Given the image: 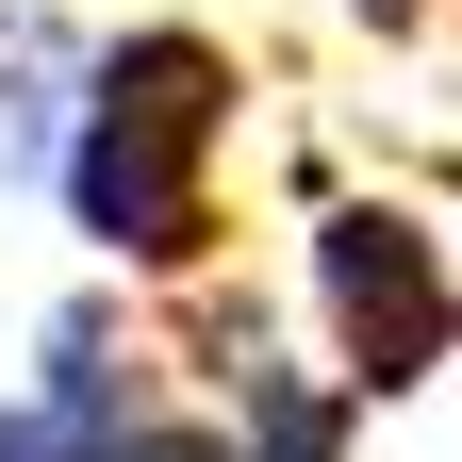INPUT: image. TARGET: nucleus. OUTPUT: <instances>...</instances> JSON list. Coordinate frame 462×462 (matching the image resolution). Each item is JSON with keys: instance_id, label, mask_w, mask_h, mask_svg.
Masks as SVG:
<instances>
[{"instance_id": "f257e3e1", "label": "nucleus", "mask_w": 462, "mask_h": 462, "mask_svg": "<svg viewBox=\"0 0 462 462\" xmlns=\"http://www.w3.org/2000/svg\"><path fill=\"white\" fill-rule=\"evenodd\" d=\"M231 133H248V50L199 33V17H116L99 67H83V116H67L50 215H67L116 281L182 298V281H215V231H231V199H215Z\"/></svg>"}, {"instance_id": "f03ea898", "label": "nucleus", "mask_w": 462, "mask_h": 462, "mask_svg": "<svg viewBox=\"0 0 462 462\" xmlns=\"http://www.w3.org/2000/svg\"><path fill=\"white\" fill-rule=\"evenodd\" d=\"M298 281H314V330H330V364L380 396H430L462 364V264H446V231L413 199H314L298 231Z\"/></svg>"}, {"instance_id": "7ed1b4c3", "label": "nucleus", "mask_w": 462, "mask_h": 462, "mask_svg": "<svg viewBox=\"0 0 462 462\" xmlns=\"http://www.w3.org/2000/svg\"><path fill=\"white\" fill-rule=\"evenodd\" d=\"M182 413H199V364L149 346L133 281H116V298L83 281V298L33 314V364H17V396H0V462H149Z\"/></svg>"}, {"instance_id": "20e7f679", "label": "nucleus", "mask_w": 462, "mask_h": 462, "mask_svg": "<svg viewBox=\"0 0 462 462\" xmlns=\"http://www.w3.org/2000/svg\"><path fill=\"white\" fill-rule=\"evenodd\" d=\"M199 396H215L231 462H346V446H364V413H380L346 364H298L281 314H215V330H199Z\"/></svg>"}, {"instance_id": "39448f33", "label": "nucleus", "mask_w": 462, "mask_h": 462, "mask_svg": "<svg viewBox=\"0 0 462 462\" xmlns=\"http://www.w3.org/2000/svg\"><path fill=\"white\" fill-rule=\"evenodd\" d=\"M83 67H99V33L83 17H50V0H0V165L50 199L67 182V116H83Z\"/></svg>"}, {"instance_id": "423d86ee", "label": "nucleus", "mask_w": 462, "mask_h": 462, "mask_svg": "<svg viewBox=\"0 0 462 462\" xmlns=\"http://www.w3.org/2000/svg\"><path fill=\"white\" fill-rule=\"evenodd\" d=\"M364 33H430V17H462V0H346Z\"/></svg>"}]
</instances>
